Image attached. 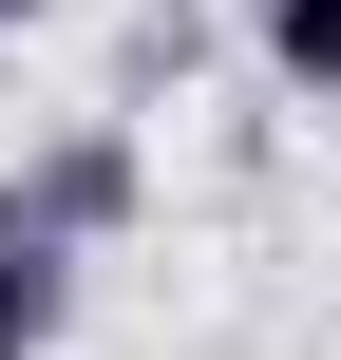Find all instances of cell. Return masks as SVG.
Returning <instances> with one entry per match:
<instances>
[{
	"mask_svg": "<svg viewBox=\"0 0 341 360\" xmlns=\"http://www.w3.org/2000/svg\"><path fill=\"white\" fill-rule=\"evenodd\" d=\"M57 323H76V247L0 190V360H57Z\"/></svg>",
	"mask_w": 341,
	"mask_h": 360,
	"instance_id": "cell-1",
	"label": "cell"
},
{
	"mask_svg": "<svg viewBox=\"0 0 341 360\" xmlns=\"http://www.w3.org/2000/svg\"><path fill=\"white\" fill-rule=\"evenodd\" d=\"M19 209H38V228H57V247H95V228H114V209H133V133H57V152H38V171H19Z\"/></svg>",
	"mask_w": 341,
	"mask_h": 360,
	"instance_id": "cell-2",
	"label": "cell"
},
{
	"mask_svg": "<svg viewBox=\"0 0 341 360\" xmlns=\"http://www.w3.org/2000/svg\"><path fill=\"white\" fill-rule=\"evenodd\" d=\"M266 76L285 95H341V0H266Z\"/></svg>",
	"mask_w": 341,
	"mask_h": 360,
	"instance_id": "cell-3",
	"label": "cell"
},
{
	"mask_svg": "<svg viewBox=\"0 0 341 360\" xmlns=\"http://www.w3.org/2000/svg\"><path fill=\"white\" fill-rule=\"evenodd\" d=\"M19 19H57V0H0V38H19Z\"/></svg>",
	"mask_w": 341,
	"mask_h": 360,
	"instance_id": "cell-4",
	"label": "cell"
}]
</instances>
